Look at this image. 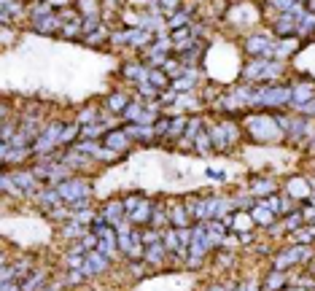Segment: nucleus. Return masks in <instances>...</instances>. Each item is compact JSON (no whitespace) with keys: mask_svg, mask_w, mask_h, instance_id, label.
I'll list each match as a JSON object with an SVG mask.
<instances>
[{"mask_svg":"<svg viewBox=\"0 0 315 291\" xmlns=\"http://www.w3.org/2000/svg\"><path fill=\"white\" fill-rule=\"evenodd\" d=\"M288 89H261V92H259V97H261V100H267V102H270V105H280V102H285V100H288Z\"/></svg>","mask_w":315,"mask_h":291,"instance_id":"obj_1","label":"nucleus"},{"mask_svg":"<svg viewBox=\"0 0 315 291\" xmlns=\"http://www.w3.org/2000/svg\"><path fill=\"white\" fill-rule=\"evenodd\" d=\"M84 192H87V186H84L81 181H70V184H62V186H60V194H62V197H67V199L81 197Z\"/></svg>","mask_w":315,"mask_h":291,"instance_id":"obj_2","label":"nucleus"},{"mask_svg":"<svg viewBox=\"0 0 315 291\" xmlns=\"http://www.w3.org/2000/svg\"><path fill=\"white\" fill-rule=\"evenodd\" d=\"M108 146H111V148H116V151H119V148H124V146H127V135H122V132H113V135H108Z\"/></svg>","mask_w":315,"mask_h":291,"instance_id":"obj_3","label":"nucleus"},{"mask_svg":"<svg viewBox=\"0 0 315 291\" xmlns=\"http://www.w3.org/2000/svg\"><path fill=\"white\" fill-rule=\"evenodd\" d=\"M129 216H132V221H146L148 216H151V208H148V205L143 202L140 208H137V210H132V213H129Z\"/></svg>","mask_w":315,"mask_h":291,"instance_id":"obj_4","label":"nucleus"},{"mask_svg":"<svg viewBox=\"0 0 315 291\" xmlns=\"http://www.w3.org/2000/svg\"><path fill=\"white\" fill-rule=\"evenodd\" d=\"M102 267H105V259H102V256H97V254H89L87 272H92V270H102Z\"/></svg>","mask_w":315,"mask_h":291,"instance_id":"obj_5","label":"nucleus"},{"mask_svg":"<svg viewBox=\"0 0 315 291\" xmlns=\"http://www.w3.org/2000/svg\"><path fill=\"white\" fill-rule=\"evenodd\" d=\"M148 259H151V261L162 259V245H151V248H148Z\"/></svg>","mask_w":315,"mask_h":291,"instance_id":"obj_6","label":"nucleus"},{"mask_svg":"<svg viewBox=\"0 0 315 291\" xmlns=\"http://www.w3.org/2000/svg\"><path fill=\"white\" fill-rule=\"evenodd\" d=\"M119 210H122V208H119L116 202H113V205H108V213H105V219H108V221H116V219H119Z\"/></svg>","mask_w":315,"mask_h":291,"instance_id":"obj_7","label":"nucleus"},{"mask_svg":"<svg viewBox=\"0 0 315 291\" xmlns=\"http://www.w3.org/2000/svg\"><path fill=\"white\" fill-rule=\"evenodd\" d=\"M111 108H113V111H122V108H124V97L122 95H113L111 97Z\"/></svg>","mask_w":315,"mask_h":291,"instance_id":"obj_8","label":"nucleus"},{"mask_svg":"<svg viewBox=\"0 0 315 291\" xmlns=\"http://www.w3.org/2000/svg\"><path fill=\"white\" fill-rule=\"evenodd\" d=\"M253 216H259V221H264V224L270 221V213H267V208H264V205H259V208L253 210Z\"/></svg>","mask_w":315,"mask_h":291,"instance_id":"obj_9","label":"nucleus"},{"mask_svg":"<svg viewBox=\"0 0 315 291\" xmlns=\"http://www.w3.org/2000/svg\"><path fill=\"white\" fill-rule=\"evenodd\" d=\"M253 192H259V194H270L272 186L267 184V181H261V184H253Z\"/></svg>","mask_w":315,"mask_h":291,"instance_id":"obj_10","label":"nucleus"},{"mask_svg":"<svg viewBox=\"0 0 315 291\" xmlns=\"http://www.w3.org/2000/svg\"><path fill=\"white\" fill-rule=\"evenodd\" d=\"M151 81L157 84V87H164V84H167V81H164V76H162V73H151Z\"/></svg>","mask_w":315,"mask_h":291,"instance_id":"obj_11","label":"nucleus"},{"mask_svg":"<svg viewBox=\"0 0 315 291\" xmlns=\"http://www.w3.org/2000/svg\"><path fill=\"white\" fill-rule=\"evenodd\" d=\"M191 78H194V76H191ZM191 78H189V76H186V78H181V81H178V89H186V87H191V84H194Z\"/></svg>","mask_w":315,"mask_h":291,"instance_id":"obj_12","label":"nucleus"},{"mask_svg":"<svg viewBox=\"0 0 315 291\" xmlns=\"http://www.w3.org/2000/svg\"><path fill=\"white\" fill-rule=\"evenodd\" d=\"M164 3H170V5H175V3H178V0H164Z\"/></svg>","mask_w":315,"mask_h":291,"instance_id":"obj_13","label":"nucleus"}]
</instances>
